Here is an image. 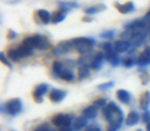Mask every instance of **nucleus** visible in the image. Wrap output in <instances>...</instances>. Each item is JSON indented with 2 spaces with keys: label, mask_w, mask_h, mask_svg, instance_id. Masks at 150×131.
Listing matches in <instances>:
<instances>
[{
  "label": "nucleus",
  "mask_w": 150,
  "mask_h": 131,
  "mask_svg": "<svg viewBox=\"0 0 150 131\" xmlns=\"http://www.w3.org/2000/svg\"><path fill=\"white\" fill-rule=\"evenodd\" d=\"M103 114L109 123V131H117L120 129L124 121V114L116 102H109L105 108H103Z\"/></svg>",
  "instance_id": "1"
},
{
  "label": "nucleus",
  "mask_w": 150,
  "mask_h": 131,
  "mask_svg": "<svg viewBox=\"0 0 150 131\" xmlns=\"http://www.w3.org/2000/svg\"><path fill=\"white\" fill-rule=\"evenodd\" d=\"M23 43L32 47V49H40V50H45L49 47V41L46 39V37L40 36V34L28 37V38L24 39Z\"/></svg>",
  "instance_id": "2"
},
{
  "label": "nucleus",
  "mask_w": 150,
  "mask_h": 131,
  "mask_svg": "<svg viewBox=\"0 0 150 131\" xmlns=\"http://www.w3.org/2000/svg\"><path fill=\"white\" fill-rule=\"evenodd\" d=\"M73 46L78 50L79 53H88L91 50V47L96 43L95 39L92 38H87V37H80V38H75L73 39Z\"/></svg>",
  "instance_id": "3"
},
{
  "label": "nucleus",
  "mask_w": 150,
  "mask_h": 131,
  "mask_svg": "<svg viewBox=\"0 0 150 131\" xmlns=\"http://www.w3.org/2000/svg\"><path fill=\"white\" fill-rule=\"evenodd\" d=\"M5 106H7V111L11 116H17L18 113L23 111V102H21V100H18V98H12V100H9L5 104Z\"/></svg>",
  "instance_id": "4"
},
{
  "label": "nucleus",
  "mask_w": 150,
  "mask_h": 131,
  "mask_svg": "<svg viewBox=\"0 0 150 131\" xmlns=\"http://www.w3.org/2000/svg\"><path fill=\"white\" fill-rule=\"evenodd\" d=\"M53 125L57 127H66L69 126V125L71 123V121H73V117L69 116V114H57V116L53 117Z\"/></svg>",
  "instance_id": "5"
},
{
  "label": "nucleus",
  "mask_w": 150,
  "mask_h": 131,
  "mask_svg": "<svg viewBox=\"0 0 150 131\" xmlns=\"http://www.w3.org/2000/svg\"><path fill=\"white\" fill-rule=\"evenodd\" d=\"M145 41V33H142L141 30L138 32H132V37H130V43L134 47H138L144 43Z\"/></svg>",
  "instance_id": "6"
},
{
  "label": "nucleus",
  "mask_w": 150,
  "mask_h": 131,
  "mask_svg": "<svg viewBox=\"0 0 150 131\" xmlns=\"http://www.w3.org/2000/svg\"><path fill=\"white\" fill-rule=\"evenodd\" d=\"M73 42L71 41H65V42H61L57 47L54 49V54L57 55H63L66 53H69L71 49H73Z\"/></svg>",
  "instance_id": "7"
},
{
  "label": "nucleus",
  "mask_w": 150,
  "mask_h": 131,
  "mask_svg": "<svg viewBox=\"0 0 150 131\" xmlns=\"http://www.w3.org/2000/svg\"><path fill=\"white\" fill-rule=\"evenodd\" d=\"M47 90H49V85H47V84H40V85H37L36 89H34V92H33L34 98H36L37 101H41L42 97L46 95Z\"/></svg>",
  "instance_id": "8"
},
{
  "label": "nucleus",
  "mask_w": 150,
  "mask_h": 131,
  "mask_svg": "<svg viewBox=\"0 0 150 131\" xmlns=\"http://www.w3.org/2000/svg\"><path fill=\"white\" fill-rule=\"evenodd\" d=\"M115 50H116V53H125L129 50V47L132 46V43H130V41H125V39H119V41L115 42Z\"/></svg>",
  "instance_id": "9"
},
{
  "label": "nucleus",
  "mask_w": 150,
  "mask_h": 131,
  "mask_svg": "<svg viewBox=\"0 0 150 131\" xmlns=\"http://www.w3.org/2000/svg\"><path fill=\"white\" fill-rule=\"evenodd\" d=\"M105 59H107V55L104 54V53H99V54H96V57L93 58L92 63H91V67H92L93 69H100L103 63L105 62Z\"/></svg>",
  "instance_id": "10"
},
{
  "label": "nucleus",
  "mask_w": 150,
  "mask_h": 131,
  "mask_svg": "<svg viewBox=\"0 0 150 131\" xmlns=\"http://www.w3.org/2000/svg\"><path fill=\"white\" fill-rule=\"evenodd\" d=\"M116 8L119 9L120 13H124V15L125 13H132L133 11L136 9L133 1H128V3H125V4H116Z\"/></svg>",
  "instance_id": "11"
},
{
  "label": "nucleus",
  "mask_w": 150,
  "mask_h": 131,
  "mask_svg": "<svg viewBox=\"0 0 150 131\" xmlns=\"http://www.w3.org/2000/svg\"><path fill=\"white\" fill-rule=\"evenodd\" d=\"M125 122H127V126H134V125H137L138 122H140V114H138L136 110H132L129 114H128Z\"/></svg>",
  "instance_id": "12"
},
{
  "label": "nucleus",
  "mask_w": 150,
  "mask_h": 131,
  "mask_svg": "<svg viewBox=\"0 0 150 131\" xmlns=\"http://www.w3.org/2000/svg\"><path fill=\"white\" fill-rule=\"evenodd\" d=\"M65 96H66V92H63V90L53 89L52 92H50V100H52L53 102H61V101L65 98Z\"/></svg>",
  "instance_id": "13"
},
{
  "label": "nucleus",
  "mask_w": 150,
  "mask_h": 131,
  "mask_svg": "<svg viewBox=\"0 0 150 131\" xmlns=\"http://www.w3.org/2000/svg\"><path fill=\"white\" fill-rule=\"evenodd\" d=\"M67 69V67L63 64L62 62H54L53 63V74L55 75L57 77H62L63 72Z\"/></svg>",
  "instance_id": "14"
},
{
  "label": "nucleus",
  "mask_w": 150,
  "mask_h": 131,
  "mask_svg": "<svg viewBox=\"0 0 150 131\" xmlns=\"http://www.w3.org/2000/svg\"><path fill=\"white\" fill-rule=\"evenodd\" d=\"M98 116V106L96 105H91L83 110V117H86L87 119H92Z\"/></svg>",
  "instance_id": "15"
},
{
  "label": "nucleus",
  "mask_w": 150,
  "mask_h": 131,
  "mask_svg": "<svg viewBox=\"0 0 150 131\" xmlns=\"http://www.w3.org/2000/svg\"><path fill=\"white\" fill-rule=\"evenodd\" d=\"M87 118L86 117H79V118H75L74 119V123H73V129L75 131H79L84 127H87Z\"/></svg>",
  "instance_id": "16"
},
{
  "label": "nucleus",
  "mask_w": 150,
  "mask_h": 131,
  "mask_svg": "<svg viewBox=\"0 0 150 131\" xmlns=\"http://www.w3.org/2000/svg\"><path fill=\"white\" fill-rule=\"evenodd\" d=\"M66 11H63V9H59V11H57V12H53V15H52V22L53 24H59L61 21H63L66 18Z\"/></svg>",
  "instance_id": "17"
},
{
  "label": "nucleus",
  "mask_w": 150,
  "mask_h": 131,
  "mask_svg": "<svg viewBox=\"0 0 150 131\" xmlns=\"http://www.w3.org/2000/svg\"><path fill=\"white\" fill-rule=\"evenodd\" d=\"M117 98H119L120 101H121L122 104H130V100H132V97H130V93L127 92L125 89H120L117 90Z\"/></svg>",
  "instance_id": "18"
},
{
  "label": "nucleus",
  "mask_w": 150,
  "mask_h": 131,
  "mask_svg": "<svg viewBox=\"0 0 150 131\" xmlns=\"http://www.w3.org/2000/svg\"><path fill=\"white\" fill-rule=\"evenodd\" d=\"M37 16H38V18L44 24H49L50 21H52V13L47 12L46 9H40L38 12H37Z\"/></svg>",
  "instance_id": "19"
},
{
  "label": "nucleus",
  "mask_w": 150,
  "mask_h": 131,
  "mask_svg": "<svg viewBox=\"0 0 150 131\" xmlns=\"http://www.w3.org/2000/svg\"><path fill=\"white\" fill-rule=\"evenodd\" d=\"M140 105H141V108L144 109V110H148L149 109V105H150V92H144L142 93V96H141V98H140Z\"/></svg>",
  "instance_id": "20"
},
{
  "label": "nucleus",
  "mask_w": 150,
  "mask_h": 131,
  "mask_svg": "<svg viewBox=\"0 0 150 131\" xmlns=\"http://www.w3.org/2000/svg\"><path fill=\"white\" fill-rule=\"evenodd\" d=\"M136 62H137L138 66H148V64H150V57L148 55V53L144 50V51L137 57V60H136Z\"/></svg>",
  "instance_id": "21"
},
{
  "label": "nucleus",
  "mask_w": 150,
  "mask_h": 131,
  "mask_svg": "<svg viewBox=\"0 0 150 131\" xmlns=\"http://www.w3.org/2000/svg\"><path fill=\"white\" fill-rule=\"evenodd\" d=\"M17 50H18V53H20V55L23 58H25V57H28V55H32L33 54V49L32 47H29V46H26V45H20V46H17Z\"/></svg>",
  "instance_id": "22"
},
{
  "label": "nucleus",
  "mask_w": 150,
  "mask_h": 131,
  "mask_svg": "<svg viewBox=\"0 0 150 131\" xmlns=\"http://www.w3.org/2000/svg\"><path fill=\"white\" fill-rule=\"evenodd\" d=\"M104 8H105V7H104L103 4L93 5V7H88V8H86V13H87V15H96V13L101 12Z\"/></svg>",
  "instance_id": "23"
},
{
  "label": "nucleus",
  "mask_w": 150,
  "mask_h": 131,
  "mask_svg": "<svg viewBox=\"0 0 150 131\" xmlns=\"http://www.w3.org/2000/svg\"><path fill=\"white\" fill-rule=\"evenodd\" d=\"M8 58L12 60H15V62H17V60L23 59V57L20 55V53H18L17 47H15V49H11L9 51H8Z\"/></svg>",
  "instance_id": "24"
},
{
  "label": "nucleus",
  "mask_w": 150,
  "mask_h": 131,
  "mask_svg": "<svg viewBox=\"0 0 150 131\" xmlns=\"http://www.w3.org/2000/svg\"><path fill=\"white\" fill-rule=\"evenodd\" d=\"M107 60H108V62L111 63V66H113V67L120 64V57L116 54V53H113V54H111V55H107Z\"/></svg>",
  "instance_id": "25"
},
{
  "label": "nucleus",
  "mask_w": 150,
  "mask_h": 131,
  "mask_svg": "<svg viewBox=\"0 0 150 131\" xmlns=\"http://www.w3.org/2000/svg\"><path fill=\"white\" fill-rule=\"evenodd\" d=\"M78 76H79V79H86V77L90 76V68H88L87 66H82L79 67V74H78Z\"/></svg>",
  "instance_id": "26"
},
{
  "label": "nucleus",
  "mask_w": 150,
  "mask_h": 131,
  "mask_svg": "<svg viewBox=\"0 0 150 131\" xmlns=\"http://www.w3.org/2000/svg\"><path fill=\"white\" fill-rule=\"evenodd\" d=\"M61 79L66 80V81H73V80L75 79V75H74V72L71 71L70 68H67L65 72H63V75H62V77H61Z\"/></svg>",
  "instance_id": "27"
},
{
  "label": "nucleus",
  "mask_w": 150,
  "mask_h": 131,
  "mask_svg": "<svg viewBox=\"0 0 150 131\" xmlns=\"http://www.w3.org/2000/svg\"><path fill=\"white\" fill-rule=\"evenodd\" d=\"M103 50H104V53H105V55H111V54H113V53H116L115 46L112 43H109V42L103 45Z\"/></svg>",
  "instance_id": "28"
},
{
  "label": "nucleus",
  "mask_w": 150,
  "mask_h": 131,
  "mask_svg": "<svg viewBox=\"0 0 150 131\" xmlns=\"http://www.w3.org/2000/svg\"><path fill=\"white\" fill-rule=\"evenodd\" d=\"M59 7H61V9H63V11H70L71 8H75V7H78L75 3H67V1H61L59 3Z\"/></svg>",
  "instance_id": "29"
},
{
  "label": "nucleus",
  "mask_w": 150,
  "mask_h": 131,
  "mask_svg": "<svg viewBox=\"0 0 150 131\" xmlns=\"http://www.w3.org/2000/svg\"><path fill=\"white\" fill-rule=\"evenodd\" d=\"M116 36V32L115 30H105L101 33V38H107V39H111Z\"/></svg>",
  "instance_id": "30"
},
{
  "label": "nucleus",
  "mask_w": 150,
  "mask_h": 131,
  "mask_svg": "<svg viewBox=\"0 0 150 131\" xmlns=\"http://www.w3.org/2000/svg\"><path fill=\"white\" fill-rule=\"evenodd\" d=\"M93 105H96L98 108H105L108 104H107V100H105V98H99V100L95 101V104H93Z\"/></svg>",
  "instance_id": "31"
},
{
  "label": "nucleus",
  "mask_w": 150,
  "mask_h": 131,
  "mask_svg": "<svg viewBox=\"0 0 150 131\" xmlns=\"http://www.w3.org/2000/svg\"><path fill=\"white\" fill-rule=\"evenodd\" d=\"M113 85H115L113 81H108V83H104V84L99 85V89L100 90H107V89H109V88H112Z\"/></svg>",
  "instance_id": "32"
},
{
  "label": "nucleus",
  "mask_w": 150,
  "mask_h": 131,
  "mask_svg": "<svg viewBox=\"0 0 150 131\" xmlns=\"http://www.w3.org/2000/svg\"><path fill=\"white\" fill-rule=\"evenodd\" d=\"M122 63H124V66L127 67V68H129V67H132L133 64H134V60H133L132 57H129V58H125Z\"/></svg>",
  "instance_id": "33"
},
{
  "label": "nucleus",
  "mask_w": 150,
  "mask_h": 131,
  "mask_svg": "<svg viewBox=\"0 0 150 131\" xmlns=\"http://www.w3.org/2000/svg\"><path fill=\"white\" fill-rule=\"evenodd\" d=\"M34 131H54V130H53L49 125H41V126H38L37 129H34Z\"/></svg>",
  "instance_id": "34"
},
{
  "label": "nucleus",
  "mask_w": 150,
  "mask_h": 131,
  "mask_svg": "<svg viewBox=\"0 0 150 131\" xmlns=\"http://www.w3.org/2000/svg\"><path fill=\"white\" fill-rule=\"evenodd\" d=\"M0 60H1V62L4 63V64H7L8 67H11V66H12V63H11L9 60L7 59V57H5V54H4V53H1V54H0Z\"/></svg>",
  "instance_id": "35"
},
{
  "label": "nucleus",
  "mask_w": 150,
  "mask_h": 131,
  "mask_svg": "<svg viewBox=\"0 0 150 131\" xmlns=\"http://www.w3.org/2000/svg\"><path fill=\"white\" fill-rule=\"evenodd\" d=\"M84 131H101V130H100V127H99V126L91 125V126H87V127H86V130H84Z\"/></svg>",
  "instance_id": "36"
},
{
  "label": "nucleus",
  "mask_w": 150,
  "mask_h": 131,
  "mask_svg": "<svg viewBox=\"0 0 150 131\" xmlns=\"http://www.w3.org/2000/svg\"><path fill=\"white\" fill-rule=\"evenodd\" d=\"M144 121H145L146 125L150 123V111L149 110H145V113H144Z\"/></svg>",
  "instance_id": "37"
},
{
  "label": "nucleus",
  "mask_w": 150,
  "mask_h": 131,
  "mask_svg": "<svg viewBox=\"0 0 150 131\" xmlns=\"http://www.w3.org/2000/svg\"><path fill=\"white\" fill-rule=\"evenodd\" d=\"M61 131H74V129H71V127L66 126V127H62V129H61Z\"/></svg>",
  "instance_id": "38"
},
{
  "label": "nucleus",
  "mask_w": 150,
  "mask_h": 131,
  "mask_svg": "<svg viewBox=\"0 0 150 131\" xmlns=\"http://www.w3.org/2000/svg\"><path fill=\"white\" fill-rule=\"evenodd\" d=\"M8 36H9V38H15L16 33H15V32H9V33H8Z\"/></svg>",
  "instance_id": "39"
},
{
  "label": "nucleus",
  "mask_w": 150,
  "mask_h": 131,
  "mask_svg": "<svg viewBox=\"0 0 150 131\" xmlns=\"http://www.w3.org/2000/svg\"><path fill=\"white\" fill-rule=\"evenodd\" d=\"M145 20H150V11L148 13H146V16H145Z\"/></svg>",
  "instance_id": "40"
},
{
  "label": "nucleus",
  "mask_w": 150,
  "mask_h": 131,
  "mask_svg": "<svg viewBox=\"0 0 150 131\" xmlns=\"http://www.w3.org/2000/svg\"><path fill=\"white\" fill-rule=\"evenodd\" d=\"M145 51L148 53V55L150 57V46H148V47H146V49H145Z\"/></svg>",
  "instance_id": "41"
},
{
  "label": "nucleus",
  "mask_w": 150,
  "mask_h": 131,
  "mask_svg": "<svg viewBox=\"0 0 150 131\" xmlns=\"http://www.w3.org/2000/svg\"><path fill=\"white\" fill-rule=\"evenodd\" d=\"M146 131H150V123L146 125Z\"/></svg>",
  "instance_id": "42"
},
{
  "label": "nucleus",
  "mask_w": 150,
  "mask_h": 131,
  "mask_svg": "<svg viewBox=\"0 0 150 131\" xmlns=\"http://www.w3.org/2000/svg\"><path fill=\"white\" fill-rule=\"evenodd\" d=\"M137 131H142V130H137Z\"/></svg>",
  "instance_id": "43"
},
{
  "label": "nucleus",
  "mask_w": 150,
  "mask_h": 131,
  "mask_svg": "<svg viewBox=\"0 0 150 131\" xmlns=\"http://www.w3.org/2000/svg\"><path fill=\"white\" fill-rule=\"evenodd\" d=\"M149 30H150V26H149Z\"/></svg>",
  "instance_id": "44"
}]
</instances>
